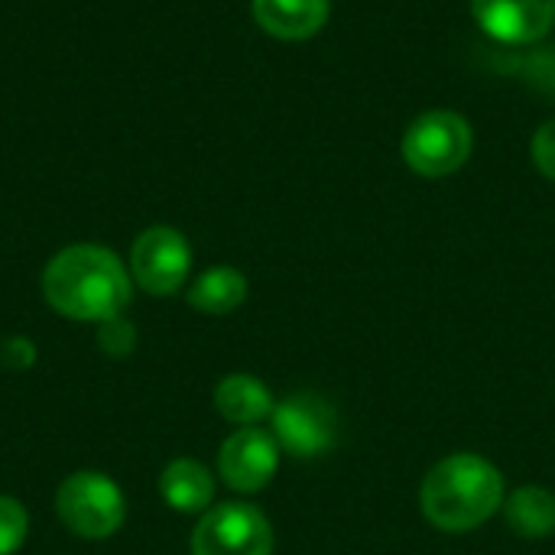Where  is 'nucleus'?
<instances>
[{"label":"nucleus","instance_id":"7","mask_svg":"<svg viewBox=\"0 0 555 555\" xmlns=\"http://www.w3.org/2000/svg\"><path fill=\"white\" fill-rule=\"evenodd\" d=\"M192 270V247L182 231L156 224L146 228L130 250V273L150 296H172Z\"/></svg>","mask_w":555,"mask_h":555},{"label":"nucleus","instance_id":"14","mask_svg":"<svg viewBox=\"0 0 555 555\" xmlns=\"http://www.w3.org/2000/svg\"><path fill=\"white\" fill-rule=\"evenodd\" d=\"M504 517L511 524V530L524 540H543L555 533V494L546 488H517L507 501H504Z\"/></svg>","mask_w":555,"mask_h":555},{"label":"nucleus","instance_id":"1","mask_svg":"<svg viewBox=\"0 0 555 555\" xmlns=\"http://www.w3.org/2000/svg\"><path fill=\"white\" fill-rule=\"evenodd\" d=\"M42 296L59 315L101 325L130 306V276L114 250L72 244L46 263Z\"/></svg>","mask_w":555,"mask_h":555},{"label":"nucleus","instance_id":"11","mask_svg":"<svg viewBox=\"0 0 555 555\" xmlns=\"http://www.w3.org/2000/svg\"><path fill=\"white\" fill-rule=\"evenodd\" d=\"M159 494L169 511L205 514L215 501V478L195 459H176L159 475Z\"/></svg>","mask_w":555,"mask_h":555},{"label":"nucleus","instance_id":"18","mask_svg":"<svg viewBox=\"0 0 555 555\" xmlns=\"http://www.w3.org/2000/svg\"><path fill=\"white\" fill-rule=\"evenodd\" d=\"M0 361L10 371H26V367L36 364V348H33L29 338H7L3 348H0Z\"/></svg>","mask_w":555,"mask_h":555},{"label":"nucleus","instance_id":"15","mask_svg":"<svg viewBox=\"0 0 555 555\" xmlns=\"http://www.w3.org/2000/svg\"><path fill=\"white\" fill-rule=\"evenodd\" d=\"M29 533V514L20 501L0 494V555H13Z\"/></svg>","mask_w":555,"mask_h":555},{"label":"nucleus","instance_id":"6","mask_svg":"<svg viewBox=\"0 0 555 555\" xmlns=\"http://www.w3.org/2000/svg\"><path fill=\"white\" fill-rule=\"evenodd\" d=\"M273 439L296 459H319L338 439V413L319 393H293L273 406Z\"/></svg>","mask_w":555,"mask_h":555},{"label":"nucleus","instance_id":"9","mask_svg":"<svg viewBox=\"0 0 555 555\" xmlns=\"http://www.w3.org/2000/svg\"><path fill=\"white\" fill-rule=\"evenodd\" d=\"M472 16L494 42L530 46L553 33L555 0H472Z\"/></svg>","mask_w":555,"mask_h":555},{"label":"nucleus","instance_id":"4","mask_svg":"<svg viewBox=\"0 0 555 555\" xmlns=\"http://www.w3.org/2000/svg\"><path fill=\"white\" fill-rule=\"evenodd\" d=\"M59 520L81 540H107L127 517L124 491L101 472H75L59 485L55 494Z\"/></svg>","mask_w":555,"mask_h":555},{"label":"nucleus","instance_id":"2","mask_svg":"<svg viewBox=\"0 0 555 555\" xmlns=\"http://www.w3.org/2000/svg\"><path fill=\"white\" fill-rule=\"evenodd\" d=\"M420 507L436 530L472 533L504 507V475L481 455H449L423 478Z\"/></svg>","mask_w":555,"mask_h":555},{"label":"nucleus","instance_id":"12","mask_svg":"<svg viewBox=\"0 0 555 555\" xmlns=\"http://www.w3.org/2000/svg\"><path fill=\"white\" fill-rule=\"evenodd\" d=\"M215 406L228 423L244 429V426H257V423L270 420L276 403L263 380H257L250 374H228L215 387Z\"/></svg>","mask_w":555,"mask_h":555},{"label":"nucleus","instance_id":"8","mask_svg":"<svg viewBox=\"0 0 555 555\" xmlns=\"http://www.w3.org/2000/svg\"><path fill=\"white\" fill-rule=\"evenodd\" d=\"M280 468V442L260 426H244L231 433L218 452V475L231 491L257 494Z\"/></svg>","mask_w":555,"mask_h":555},{"label":"nucleus","instance_id":"16","mask_svg":"<svg viewBox=\"0 0 555 555\" xmlns=\"http://www.w3.org/2000/svg\"><path fill=\"white\" fill-rule=\"evenodd\" d=\"M98 345H101V351L111 354V358H127V354L137 348V328H133L130 322H124L120 315H114V319L101 322V328H98Z\"/></svg>","mask_w":555,"mask_h":555},{"label":"nucleus","instance_id":"3","mask_svg":"<svg viewBox=\"0 0 555 555\" xmlns=\"http://www.w3.org/2000/svg\"><path fill=\"white\" fill-rule=\"evenodd\" d=\"M475 150L472 124L449 107L420 114L400 140L403 163L423 179H446L459 172Z\"/></svg>","mask_w":555,"mask_h":555},{"label":"nucleus","instance_id":"17","mask_svg":"<svg viewBox=\"0 0 555 555\" xmlns=\"http://www.w3.org/2000/svg\"><path fill=\"white\" fill-rule=\"evenodd\" d=\"M530 156H533L537 169H540L550 182H555V117L537 127L533 143H530Z\"/></svg>","mask_w":555,"mask_h":555},{"label":"nucleus","instance_id":"10","mask_svg":"<svg viewBox=\"0 0 555 555\" xmlns=\"http://www.w3.org/2000/svg\"><path fill=\"white\" fill-rule=\"evenodd\" d=\"M250 13L273 39H312L332 13V0H250Z\"/></svg>","mask_w":555,"mask_h":555},{"label":"nucleus","instance_id":"13","mask_svg":"<svg viewBox=\"0 0 555 555\" xmlns=\"http://www.w3.org/2000/svg\"><path fill=\"white\" fill-rule=\"evenodd\" d=\"M247 299V276L234 267H211L189 286V306L205 315H228Z\"/></svg>","mask_w":555,"mask_h":555},{"label":"nucleus","instance_id":"5","mask_svg":"<svg viewBox=\"0 0 555 555\" xmlns=\"http://www.w3.org/2000/svg\"><path fill=\"white\" fill-rule=\"evenodd\" d=\"M273 527L260 507L228 501L208 507L192 533V555H270Z\"/></svg>","mask_w":555,"mask_h":555}]
</instances>
